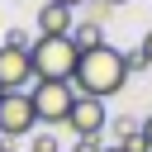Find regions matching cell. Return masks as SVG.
<instances>
[{"instance_id": "obj_1", "label": "cell", "mask_w": 152, "mask_h": 152, "mask_svg": "<svg viewBox=\"0 0 152 152\" xmlns=\"http://www.w3.org/2000/svg\"><path fill=\"white\" fill-rule=\"evenodd\" d=\"M124 81H128L124 52L104 43V48H95V52H81L76 76H71V90H76V95H86V100H109V95H119V90H124Z\"/></svg>"}, {"instance_id": "obj_2", "label": "cell", "mask_w": 152, "mask_h": 152, "mask_svg": "<svg viewBox=\"0 0 152 152\" xmlns=\"http://www.w3.org/2000/svg\"><path fill=\"white\" fill-rule=\"evenodd\" d=\"M28 62H33V81H66L71 86L81 52L71 48V38H33L28 43Z\"/></svg>"}, {"instance_id": "obj_3", "label": "cell", "mask_w": 152, "mask_h": 152, "mask_svg": "<svg viewBox=\"0 0 152 152\" xmlns=\"http://www.w3.org/2000/svg\"><path fill=\"white\" fill-rule=\"evenodd\" d=\"M28 100H33L38 124L57 128V124H66V114H71V104H76V90H71L66 81H33V86H28Z\"/></svg>"}, {"instance_id": "obj_4", "label": "cell", "mask_w": 152, "mask_h": 152, "mask_svg": "<svg viewBox=\"0 0 152 152\" xmlns=\"http://www.w3.org/2000/svg\"><path fill=\"white\" fill-rule=\"evenodd\" d=\"M38 128V114H33V100H28V90H10L5 100H0V138L10 142V138H28Z\"/></svg>"}, {"instance_id": "obj_5", "label": "cell", "mask_w": 152, "mask_h": 152, "mask_svg": "<svg viewBox=\"0 0 152 152\" xmlns=\"http://www.w3.org/2000/svg\"><path fill=\"white\" fill-rule=\"evenodd\" d=\"M33 86V62H28V48H5L0 43V90H28Z\"/></svg>"}, {"instance_id": "obj_6", "label": "cell", "mask_w": 152, "mask_h": 152, "mask_svg": "<svg viewBox=\"0 0 152 152\" xmlns=\"http://www.w3.org/2000/svg\"><path fill=\"white\" fill-rule=\"evenodd\" d=\"M104 124H109L104 100H86V95H76V104H71V114H66V128H71L76 138H100Z\"/></svg>"}, {"instance_id": "obj_7", "label": "cell", "mask_w": 152, "mask_h": 152, "mask_svg": "<svg viewBox=\"0 0 152 152\" xmlns=\"http://www.w3.org/2000/svg\"><path fill=\"white\" fill-rule=\"evenodd\" d=\"M71 28H76L71 10H62V5H43L38 10V38H71Z\"/></svg>"}, {"instance_id": "obj_8", "label": "cell", "mask_w": 152, "mask_h": 152, "mask_svg": "<svg viewBox=\"0 0 152 152\" xmlns=\"http://www.w3.org/2000/svg\"><path fill=\"white\" fill-rule=\"evenodd\" d=\"M71 48L76 52H95V48H104V28L90 19V24H76L71 28Z\"/></svg>"}, {"instance_id": "obj_9", "label": "cell", "mask_w": 152, "mask_h": 152, "mask_svg": "<svg viewBox=\"0 0 152 152\" xmlns=\"http://www.w3.org/2000/svg\"><path fill=\"white\" fill-rule=\"evenodd\" d=\"M33 152H62L52 133H33Z\"/></svg>"}, {"instance_id": "obj_10", "label": "cell", "mask_w": 152, "mask_h": 152, "mask_svg": "<svg viewBox=\"0 0 152 152\" xmlns=\"http://www.w3.org/2000/svg\"><path fill=\"white\" fill-rule=\"evenodd\" d=\"M5 48H28V33H24V28H10V33H5Z\"/></svg>"}, {"instance_id": "obj_11", "label": "cell", "mask_w": 152, "mask_h": 152, "mask_svg": "<svg viewBox=\"0 0 152 152\" xmlns=\"http://www.w3.org/2000/svg\"><path fill=\"white\" fill-rule=\"evenodd\" d=\"M133 52H138V62H142V66H152V33H147V38H142Z\"/></svg>"}, {"instance_id": "obj_12", "label": "cell", "mask_w": 152, "mask_h": 152, "mask_svg": "<svg viewBox=\"0 0 152 152\" xmlns=\"http://www.w3.org/2000/svg\"><path fill=\"white\" fill-rule=\"evenodd\" d=\"M71 152H104V147H100V138H76Z\"/></svg>"}, {"instance_id": "obj_13", "label": "cell", "mask_w": 152, "mask_h": 152, "mask_svg": "<svg viewBox=\"0 0 152 152\" xmlns=\"http://www.w3.org/2000/svg\"><path fill=\"white\" fill-rule=\"evenodd\" d=\"M138 133H142V147H147V152H152V114H147V119H142V124H138Z\"/></svg>"}, {"instance_id": "obj_14", "label": "cell", "mask_w": 152, "mask_h": 152, "mask_svg": "<svg viewBox=\"0 0 152 152\" xmlns=\"http://www.w3.org/2000/svg\"><path fill=\"white\" fill-rule=\"evenodd\" d=\"M43 5H62V10H76L81 0H43Z\"/></svg>"}, {"instance_id": "obj_15", "label": "cell", "mask_w": 152, "mask_h": 152, "mask_svg": "<svg viewBox=\"0 0 152 152\" xmlns=\"http://www.w3.org/2000/svg\"><path fill=\"white\" fill-rule=\"evenodd\" d=\"M104 5H128V0H104Z\"/></svg>"}, {"instance_id": "obj_16", "label": "cell", "mask_w": 152, "mask_h": 152, "mask_svg": "<svg viewBox=\"0 0 152 152\" xmlns=\"http://www.w3.org/2000/svg\"><path fill=\"white\" fill-rule=\"evenodd\" d=\"M0 152H14V147H10V142H0Z\"/></svg>"}, {"instance_id": "obj_17", "label": "cell", "mask_w": 152, "mask_h": 152, "mask_svg": "<svg viewBox=\"0 0 152 152\" xmlns=\"http://www.w3.org/2000/svg\"><path fill=\"white\" fill-rule=\"evenodd\" d=\"M104 152H124V147H104Z\"/></svg>"}, {"instance_id": "obj_18", "label": "cell", "mask_w": 152, "mask_h": 152, "mask_svg": "<svg viewBox=\"0 0 152 152\" xmlns=\"http://www.w3.org/2000/svg\"><path fill=\"white\" fill-rule=\"evenodd\" d=\"M0 100H5V90H0Z\"/></svg>"}, {"instance_id": "obj_19", "label": "cell", "mask_w": 152, "mask_h": 152, "mask_svg": "<svg viewBox=\"0 0 152 152\" xmlns=\"http://www.w3.org/2000/svg\"><path fill=\"white\" fill-rule=\"evenodd\" d=\"M0 142H5V138H0Z\"/></svg>"}]
</instances>
